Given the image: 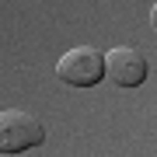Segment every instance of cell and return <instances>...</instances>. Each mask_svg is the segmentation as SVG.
Returning <instances> with one entry per match:
<instances>
[{
    "label": "cell",
    "instance_id": "1",
    "mask_svg": "<svg viewBox=\"0 0 157 157\" xmlns=\"http://www.w3.org/2000/svg\"><path fill=\"white\" fill-rule=\"evenodd\" d=\"M42 140H45V129H42L39 119H32L28 112H17V108L0 112V154L32 150Z\"/></svg>",
    "mask_w": 157,
    "mask_h": 157
},
{
    "label": "cell",
    "instance_id": "2",
    "mask_svg": "<svg viewBox=\"0 0 157 157\" xmlns=\"http://www.w3.org/2000/svg\"><path fill=\"white\" fill-rule=\"evenodd\" d=\"M56 73L70 87H91L105 77V52L91 49V45H77L56 63Z\"/></svg>",
    "mask_w": 157,
    "mask_h": 157
},
{
    "label": "cell",
    "instance_id": "3",
    "mask_svg": "<svg viewBox=\"0 0 157 157\" xmlns=\"http://www.w3.org/2000/svg\"><path fill=\"white\" fill-rule=\"evenodd\" d=\"M105 77L119 87H136L147 80V56L133 45H115L105 52Z\"/></svg>",
    "mask_w": 157,
    "mask_h": 157
},
{
    "label": "cell",
    "instance_id": "4",
    "mask_svg": "<svg viewBox=\"0 0 157 157\" xmlns=\"http://www.w3.org/2000/svg\"><path fill=\"white\" fill-rule=\"evenodd\" d=\"M150 28H154V32H157V4H154V7H150Z\"/></svg>",
    "mask_w": 157,
    "mask_h": 157
}]
</instances>
